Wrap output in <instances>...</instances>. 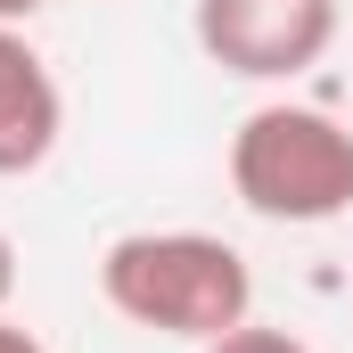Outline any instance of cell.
<instances>
[{
	"mask_svg": "<svg viewBox=\"0 0 353 353\" xmlns=\"http://www.w3.org/2000/svg\"><path fill=\"white\" fill-rule=\"evenodd\" d=\"M99 296L132 329L181 345H214L239 321H255V271L214 230H123L99 255Z\"/></svg>",
	"mask_w": 353,
	"mask_h": 353,
	"instance_id": "cell-1",
	"label": "cell"
},
{
	"mask_svg": "<svg viewBox=\"0 0 353 353\" xmlns=\"http://www.w3.org/2000/svg\"><path fill=\"white\" fill-rule=\"evenodd\" d=\"M230 189L247 214L312 230L353 214V132L329 107L304 99H271L230 132Z\"/></svg>",
	"mask_w": 353,
	"mask_h": 353,
	"instance_id": "cell-2",
	"label": "cell"
},
{
	"mask_svg": "<svg viewBox=\"0 0 353 353\" xmlns=\"http://www.w3.org/2000/svg\"><path fill=\"white\" fill-rule=\"evenodd\" d=\"M197 50L239 83H296L337 41V0H197Z\"/></svg>",
	"mask_w": 353,
	"mask_h": 353,
	"instance_id": "cell-3",
	"label": "cell"
},
{
	"mask_svg": "<svg viewBox=\"0 0 353 353\" xmlns=\"http://www.w3.org/2000/svg\"><path fill=\"white\" fill-rule=\"evenodd\" d=\"M66 132V90L50 58L25 41V25H0V181L41 173Z\"/></svg>",
	"mask_w": 353,
	"mask_h": 353,
	"instance_id": "cell-4",
	"label": "cell"
},
{
	"mask_svg": "<svg viewBox=\"0 0 353 353\" xmlns=\"http://www.w3.org/2000/svg\"><path fill=\"white\" fill-rule=\"evenodd\" d=\"M205 353H312L304 337H288V329H263V321H239L230 337H214Z\"/></svg>",
	"mask_w": 353,
	"mask_h": 353,
	"instance_id": "cell-5",
	"label": "cell"
},
{
	"mask_svg": "<svg viewBox=\"0 0 353 353\" xmlns=\"http://www.w3.org/2000/svg\"><path fill=\"white\" fill-rule=\"evenodd\" d=\"M0 353H50V345H41V337H33V329H17V321H8V312H0Z\"/></svg>",
	"mask_w": 353,
	"mask_h": 353,
	"instance_id": "cell-6",
	"label": "cell"
},
{
	"mask_svg": "<svg viewBox=\"0 0 353 353\" xmlns=\"http://www.w3.org/2000/svg\"><path fill=\"white\" fill-rule=\"evenodd\" d=\"M8 296H17V239L0 230V312H8Z\"/></svg>",
	"mask_w": 353,
	"mask_h": 353,
	"instance_id": "cell-7",
	"label": "cell"
},
{
	"mask_svg": "<svg viewBox=\"0 0 353 353\" xmlns=\"http://www.w3.org/2000/svg\"><path fill=\"white\" fill-rule=\"evenodd\" d=\"M41 8H50V0H0V25H33Z\"/></svg>",
	"mask_w": 353,
	"mask_h": 353,
	"instance_id": "cell-8",
	"label": "cell"
}]
</instances>
